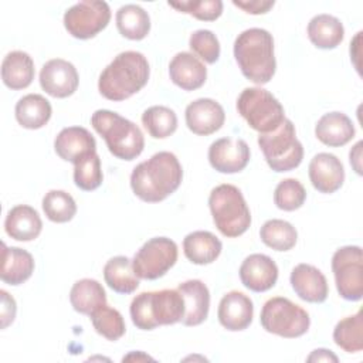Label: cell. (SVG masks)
I'll return each mask as SVG.
<instances>
[{"mask_svg": "<svg viewBox=\"0 0 363 363\" xmlns=\"http://www.w3.org/2000/svg\"><path fill=\"white\" fill-rule=\"evenodd\" d=\"M332 271L339 295L346 301H360L363 295V254L357 245H346L332 257Z\"/></svg>", "mask_w": 363, "mask_h": 363, "instance_id": "cell-11", "label": "cell"}, {"mask_svg": "<svg viewBox=\"0 0 363 363\" xmlns=\"http://www.w3.org/2000/svg\"><path fill=\"white\" fill-rule=\"evenodd\" d=\"M259 322L268 333L294 339L308 332L311 318L303 308L288 298L274 296L264 303Z\"/></svg>", "mask_w": 363, "mask_h": 363, "instance_id": "cell-9", "label": "cell"}, {"mask_svg": "<svg viewBox=\"0 0 363 363\" xmlns=\"http://www.w3.org/2000/svg\"><path fill=\"white\" fill-rule=\"evenodd\" d=\"M186 125L194 133L207 136L217 132L225 121L223 106L211 98H199L190 102L184 112Z\"/></svg>", "mask_w": 363, "mask_h": 363, "instance_id": "cell-15", "label": "cell"}, {"mask_svg": "<svg viewBox=\"0 0 363 363\" xmlns=\"http://www.w3.org/2000/svg\"><path fill=\"white\" fill-rule=\"evenodd\" d=\"M177 291L184 301V316L182 323L184 326H197L208 316L210 292L206 284L200 279H189L179 284Z\"/></svg>", "mask_w": 363, "mask_h": 363, "instance_id": "cell-22", "label": "cell"}, {"mask_svg": "<svg viewBox=\"0 0 363 363\" xmlns=\"http://www.w3.org/2000/svg\"><path fill=\"white\" fill-rule=\"evenodd\" d=\"M306 190L296 179H284L278 183L274 191V203L279 210L294 211L303 206Z\"/></svg>", "mask_w": 363, "mask_h": 363, "instance_id": "cell-39", "label": "cell"}, {"mask_svg": "<svg viewBox=\"0 0 363 363\" xmlns=\"http://www.w3.org/2000/svg\"><path fill=\"white\" fill-rule=\"evenodd\" d=\"M362 145H363V142H362V140H360V142H357V143L353 146V149L350 150V153H349L350 164L353 166V169H354V172H356L357 174H362V164H360V157H362Z\"/></svg>", "mask_w": 363, "mask_h": 363, "instance_id": "cell-45", "label": "cell"}, {"mask_svg": "<svg viewBox=\"0 0 363 363\" xmlns=\"http://www.w3.org/2000/svg\"><path fill=\"white\" fill-rule=\"evenodd\" d=\"M1 247V281L9 285H20L26 282L34 272L33 255L23 248L7 247L4 242Z\"/></svg>", "mask_w": 363, "mask_h": 363, "instance_id": "cell-25", "label": "cell"}, {"mask_svg": "<svg viewBox=\"0 0 363 363\" xmlns=\"http://www.w3.org/2000/svg\"><path fill=\"white\" fill-rule=\"evenodd\" d=\"M16 119L26 129H40L51 118L52 108L48 99L40 94H28L16 104Z\"/></svg>", "mask_w": 363, "mask_h": 363, "instance_id": "cell-29", "label": "cell"}, {"mask_svg": "<svg viewBox=\"0 0 363 363\" xmlns=\"http://www.w3.org/2000/svg\"><path fill=\"white\" fill-rule=\"evenodd\" d=\"M221 241L210 231H193L183 240V252L186 258L196 265L214 262L221 254Z\"/></svg>", "mask_w": 363, "mask_h": 363, "instance_id": "cell-27", "label": "cell"}, {"mask_svg": "<svg viewBox=\"0 0 363 363\" xmlns=\"http://www.w3.org/2000/svg\"><path fill=\"white\" fill-rule=\"evenodd\" d=\"M104 174L101 169V159L96 152L85 156L74 164L75 186L84 191H92L102 184Z\"/></svg>", "mask_w": 363, "mask_h": 363, "instance_id": "cell-38", "label": "cell"}, {"mask_svg": "<svg viewBox=\"0 0 363 363\" xmlns=\"http://www.w3.org/2000/svg\"><path fill=\"white\" fill-rule=\"evenodd\" d=\"M1 295V328L6 329L16 318V301L6 291H0Z\"/></svg>", "mask_w": 363, "mask_h": 363, "instance_id": "cell-43", "label": "cell"}, {"mask_svg": "<svg viewBox=\"0 0 363 363\" xmlns=\"http://www.w3.org/2000/svg\"><path fill=\"white\" fill-rule=\"evenodd\" d=\"M258 145L268 166L277 173L294 170L303 159V146L296 138L295 125L286 118L275 130L259 133Z\"/></svg>", "mask_w": 363, "mask_h": 363, "instance_id": "cell-7", "label": "cell"}, {"mask_svg": "<svg viewBox=\"0 0 363 363\" xmlns=\"http://www.w3.org/2000/svg\"><path fill=\"white\" fill-rule=\"evenodd\" d=\"M189 47L207 64H214L220 58V43L210 30H196L190 35Z\"/></svg>", "mask_w": 363, "mask_h": 363, "instance_id": "cell-40", "label": "cell"}, {"mask_svg": "<svg viewBox=\"0 0 363 363\" xmlns=\"http://www.w3.org/2000/svg\"><path fill=\"white\" fill-rule=\"evenodd\" d=\"M133 325L142 330H152L162 325H174L184 316V301L177 289L142 292L130 302Z\"/></svg>", "mask_w": 363, "mask_h": 363, "instance_id": "cell-4", "label": "cell"}, {"mask_svg": "<svg viewBox=\"0 0 363 363\" xmlns=\"http://www.w3.org/2000/svg\"><path fill=\"white\" fill-rule=\"evenodd\" d=\"M170 7L177 11L193 16L201 21H214L223 13V1L220 0H201V1H169Z\"/></svg>", "mask_w": 363, "mask_h": 363, "instance_id": "cell-41", "label": "cell"}, {"mask_svg": "<svg viewBox=\"0 0 363 363\" xmlns=\"http://www.w3.org/2000/svg\"><path fill=\"white\" fill-rule=\"evenodd\" d=\"M177 245L167 237L147 240L135 254L132 268L140 279H157L163 277L177 261Z\"/></svg>", "mask_w": 363, "mask_h": 363, "instance_id": "cell-10", "label": "cell"}, {"mask_svg": "<svg viewBox=\"0 0 363 363\" xmlns=\"http://www.w3.org/2000/svg\"><path fill=\"white\" fill-rule=\"evenodd\" d=\"M89 316L95 332L108 340L115 342L121 339L126 332L122 313L118 309L108 306L106 303L94 311Z\"/></svg>", "mask_w": 363, "mask_h": 363, "instance_id": "cell-36", "label": "cell"}, {"mask_svg": "<svg viewBox=\"0 0 363 363\" xmlns=\"http://www.w3.org/2000/svg\"><path fill=\"white\" fill-rule=\"evenodd\" d=\"M240 279L250 291L265 292L277 284L278 267L265 254H251L240 267Z\"/></svg>", "mask_w": 363, "mask_h": 363, "instance_id": "cell-16", "label": "cell"}, {"mask_svg": "<svg viewBox=\"0 0 363 363\" xmlns=\"http://www.w3.org/2000/svg\"><path fill=\"white\" fill-rule=\"evenodd\" d=\"M34 74V61L24 51H11L1 62V79L10 89L27 88L33 82Z\"/></svg>", "mask_w": 363, "mask_h": 363, "instance_id": "cell-26", "label": "cell"}, {"mask_svg": "<svg viewBox=\"0 0 363 363\" xmlns=\"http://www.w3.org/2000/svg\"><path fill=\"white\" fill-rule=\"evenodd\" d=\"M233 4L248 14H265L274 7L275 1L274 0H250V1L234 0Z\"/></svg>", "mask_w": 363, "mask_h": 363, "instance_id": "cell-42", "label": "cell"}, {"mask_svg": "<svg viewBox=\"0 0 363 363\" xmlns=\"http://www.w3.org/2000/svg\"><path fill=\"white\" fill-rule=\"evenodd\" d=\"M335 343L347 353H357L363 349V313L359 309L354 315L339 320L333 329Z\"/></svg>", "mask_w": 363, "mask_h": 363, "instance_id": "cell-33", "label": "cell"}, {"mask_svg": "<svg viewBox=\"0 0 363 363\" xmlns=\"http://www.w3.org/2000/svg\"><path fill=\"white\" fill-rule=\"evenodd\" d=\"M309 180L312 186L325 194L335 193L345 182V169L337 156L332 153H318L309 163Z\"/></svg>", "mask_w": 363, "mask_h": 363, "instance_id": "cell-18", "label": "cell"}, {"mask_svg": "<svg viewBox=\"0 0 363 363\" xmlns=\"http://www.w3.org/2000/svg\"><path fill=\"white\" fill-rule=\"evenodd\" d=\"M289 281L295 294L306 302L322 303L328 298L329 286L326 277L311 264H298L292 269Z\"/></svg>", "mask_w": 363, "mask_h": 363, "instance_id": "cell-20", "label": "cell"}, {"mask_svg": "<svg viewBox=\"0 0 363 363\" xmlns=\"http://www.w3.org/2000/svg\"><path fill=\"white\" fill-rule=\"evenodd\" d=\"M142 123L153 139H164L176 132L177 115L167 106L155 105L142 113Z\"/></svg>", "mask_w": 363, "mask_h": 363, "instance_id": "cell-35", "label": "cell"}, {"mask_svg": "<svg viewBox=\"0 0 363 363\" xmlns=\"http://www.w3.org/2000/svg\"><path fill=\"white\" fill-rule=\"evenodd\" d=\"M308 37L316 48L332 50L343 41L345 28L337 17L323 13L308 23Z\"/></svg>", "mask_w": 363, "mask_h": 363, "instance_id": "cell-28", "label": "cell"}, {"mask_svg": "<svg viewBox=\"0 0 363 363\" xmlns=\"http://www.w3.org/2000/svg\"><path fill=\"white\" fill-rule=\"evenodd\" d=\"M118 31L128 40H143L150 31V17L138 4H125L116 11Z\"/></svg>", "mask_w": 363, "mask_h": 363, "instance_id": "cell-32", "label": "cell"}, {"mask_svg": "<svg viewBox=\"0 0 363 363\" xmlns=\"http://www.w3.org/2000/svg\"><path fill=\"white\" fill-rule=\"evenodd\" d=\"M104 279L112 291L123 295L135 292L139 286V278L133 272L132 261L125 255H116L106 261Z\"/></svg>", "mask_w": 363, "mask_h": 363, "instance_id": "cell-30", "label": "cell"}, {"mask_svg": "<svg viewBox=\"0 0 363 363\" xmlns=\"http://www.w3.org/2000/svg\"><path fill=\"white\" fill-rule=\"evenodd\" d=\"M208 207L217 230L224 237H240L251 225V213L245 199L233 184L214 187L208 196Z\"/></svg>", "mask_w": 363, "mask_h": 363, "instance_id": "cell-6", "label": "cell"}, {"mask_svg": "<svg viewBox=\"0 0 363 363\" xmlns=\"http://www.w3.org/2000/svg\"><path fill=\"white\" fill-rule=\"evenodd\" d=\"M69 302L74 311L82 315H91L94 311L106 303V292L96 279L84 278L72 285Z\"/></svg>", "mask_w": 363, "mask_h": 363, "instance_id": "cell-31", "label": "cell"}, {"mask_svg": "<svg viewBox=\"0 0 363 363\" xmlns=\"http://www.w3.org/2000/svg\"><path fill=\"white\" fill-rule=\"evenodd\" d=\"M79 84L77 68L62 58L47 61L40 71L41 88L54 98L71 96Z\"/></svg>", "mask_w": 363, "mask_h": 363, "instance_id": "cell-14", "label": "cell"}, {"mask_svg": "<svg viewBox=\"0 0 363 363\" xmlns=\"http://www.w3.org/2000/svg\"><path fill=\"white\" fill-rule=\"evenodd\" d=\"M43 211L52 223H67L77 214V204L69 193L50 190L43 197Z\"/></svg>", "mask_w": 363, "mask_h": 363, "instance_id": "cell-37", "label": "cell"}, {"mask_svg": "<svg viewBox=\"0 0 363 363\" xmlns=\"http://www.w3.org/2000/svg\"><path fill=\"white\" fill-rule=\"evenodd\" d=\"M354 125L343 112H329L320 116L315 126V135L319 142L330 147H339L354 138Z\"/></svg>", "mask_w": 363, "mask_h": 363, "instance_id": "cell-24", "label": "cell"}, {"mask_svg": "<svg viewBox=\"0 0 363 363\" xmlns=\"http://www.w3.org/2000/svg\"><path fill=\"white\" fill-rule=\"evenodd\" d=\"M217 316L221 326L227 330H244L252 322L254 303L245 294L240 291H230L221 298Z\"/></svg>", "mask_w": 363, "mask_h": 363, "instance_id": "cell-17", "label": "cell"}, {"mask_svg": "<svg viewBox=\"0 0 363 363\" xmlns=\"http://www.w3.org/2000/svg\"><path fill=\"white\" fill-rule=\"evenodd\" d=\"M237 111L247 121L250 128L259 133L275 130L285 119L284 106L267 89L245 88L237 99Z\"/></svg>", "mask_w": 363, "mask_h": 363, "instance_id": "cell-8", "label": "cell"}, {"mask_svg": "<svg viewBox=\"0 0 363 363\" xmlns=\"http://www.w3.org/2000/svg\"><path fill=\"white\" fill-rule=\"evenodd\" d=\"M259 237L267 247L275 251H289L296 244L298 233L291 223L279 218H272L262 224L259 230Z\"/></svg>", "mask_w": 363, "mask_h": 363, "instance_id": "cell-34", "label": "cell"}, {"mask_svg": "<svg viewBox=\"0 0 363 363\" xmlns=\"http://www.w3.org/2000/svg\"><path fill=\"white\" fill-rule=\"evenodd\" d=\"M183 180V169L172 152H157L139 163L130 174V187L146 203H159L174 193Z\"/></svg>", "mask_w": 363, "mask_h": 363, "instance_id": "cell-1", "label": "cell"}, {"mask_svg": "<svg viewBox=\"0 0 363 363\" xmlns=\"http://www.w3.org/2000/svg\"><path fill=\"white\" fill-rule=\"evenodd\" d=\"M55 153L65 162L77 163L96 152V142L91 132L82 126L64 128L54 140Z\"/></svg>", "mask_w": 363, "mask_h": 363, "instance_id": "cell-19", "label": "cell"}, {"mask_svg": "<svg viewBox=\"0 0 363 363\" xmlns=\"http://www.w3.org/2000/svg\"><path fill=\"white\" fill-rule=\"evenodd\" d=\"M234 57L242 75L254 84L262 85L272 79L277 61L272 34L264 28H248L234 41Z\"/></svg>", "mask_w": 363, "mask_h": 363, "instance_id": "cell-3", "label": "cell"}, {"mask_svg": "<svg viewBox=\"0 0 363 363\" xmlns=\"http://www.w3.org/2000/svg\"><path fill=\"white\" fill-rule=\"evenodd\" d=\"M4 230L13 240L31 241L40 235L43 221L35 208L27 204H18L9 210L4 220Z\"/></svg>", "mask_w": 363, "mask_h": 363, "instance_id": "cell-23", "label": "cell"}, {"mask_svg": "<svg viewBox=\"0 0 363 363\" xmlns=\"http://www.w3.org/2000/svg\"><path fill=\"white\" fill-rule=\"evenodd\" d=\"M111 20L106 1L84 0L69 7L64 14V27L78 40H89L101 33Z\"/></svg>", "mask_w": 363, "mask_h": 363, "instance_id": "cell-12", "label": "cell"}, {"mask_svg": "<svg viewBox=\"0 0 363 363\" xmlns=\"http://www.w3.org/2000/svg\"><path fill=\"white\" fill-rule=\"evenodd\" d=\"M169 75L174 85L183 91H194L204 85L207 68L191 52H177L169 64Z\"/></svg>", "mask_w": 363, "mask_h": 363, "instance_id": "cell-21", "label": "cell"}, {"mask_svg": "<svg viewBox=\"0 0 363 363\" xmlns=\"http://www.w3.org/2000/svg\"><path fill=\"white\" fill-rule=\"evenodd\" d=\"M123 362L125 360H136V362H139V360H153L150 356H147V354H145V353H142V352H132V353H129L128 356H125L123 359H122Z\"/></svg>", "mask_w": 363, "mask_h": 363, "instance_id": "cell-46", "label": "cell"}, {"mask_svg": "<svg viewBox=\"0 0 363 363\" xmlns=\"http://www.w3.org/2000/svg\"><path fill=\"white\" fill-rule=\"evenodd\" d=\"M250 147L244 139L221 138L208 147V162L220 173L231 174L245 169L250 162Z\"/></svg>", "mask_w": 363, "mask_h": 363, "instance_id": "cell-13", "label": "cell"}, {"mask_svg": "<svg viewBox=\"0 0 363 363\" xmlns=\"http://www.w3.org/2000/svg\"><path fill=\"white\" fill-rule=\"evenodd\" d=\"M308 362H333L336 363L339 359L337 356L329 350V349H315L308 357H306Z\"/></svg>", "mask_w": 363, "mask_h": 363, "instance_id": "cell-44", "label": "cell"}, {"mask_svg": "<svg viewBox=\"0 0 363 363\" xmlns=\"http://www.w3.org/2000/svg\"><path fill=\"white\" fill-rule=\"evenodd\" d=\"M92 128L104 138L108 150L121 160L136 159L145 147V136L138 125L109 109H98L91 116Z\"/></svg>", "mask_w": 363, "mask_h": 363, "instance_id": "cell-5", "label": "cell"}, {"mask_svg": "<svg viewBox=\"0 0 363 363\" xmlns=\"http://www.w3.org/2000/svg\"><path fill=\"white\" fill-rule=\"evenodd\" d=\"M149 75V62L142 52L123 51L104 68L98 89L104 98L121 102L139 92L147 84Z\"/></svg>", "mask_w": 363, "mask_h": 363, "instance_id": "cell-2", "label": "cell"}]
</instances>
